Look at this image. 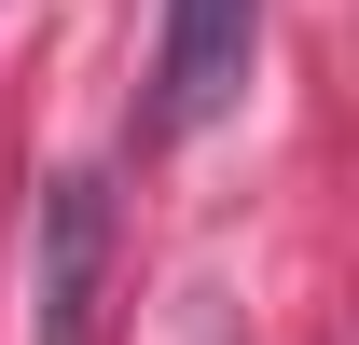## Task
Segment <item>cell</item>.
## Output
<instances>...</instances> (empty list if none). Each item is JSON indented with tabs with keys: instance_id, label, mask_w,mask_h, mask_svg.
Here are the masks:
<instances>
[{
	"instance_id": "cell-1",
	"label": "cell",
	"mask_w": 359,
	"mask_h": 345,
	"mask_svg": "<svg viewBox=\"0 0 359 345\" xmlns=\"http://www.w3.org/2000/svg\"><path fill=\"white\" fill-rule=\"evenodd\" d=\"M263 69V0H166L152 42V138H208Z\"/></svg>"
},
{
	"instance_id": "cell-2",
	"label": "cell",
	"mask_w": 359,
	"mask_h": 345,
	"mask_svg": "<svg viewBox=\"0 0 359 345\" xmlns=\"http://www.w3.org/2000/svg\"><path fill=\"white\" fill-rule=\"evenodd\" d=\"M97 290H111V180H55L42 194V345H97Z\"/></svg>"
}]
</instances>
